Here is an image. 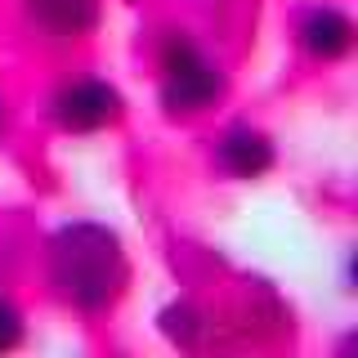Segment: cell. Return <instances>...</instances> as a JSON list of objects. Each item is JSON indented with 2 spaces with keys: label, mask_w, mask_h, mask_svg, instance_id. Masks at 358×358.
Segmentation results:
<instances>
[{
  "label": "cell",
  "mask_w": 358,
  "mask_h": 358,
  "mask_svg": "<svg viewBox=\"0 0 358 358\" xmlns=\"http://www.w3.org/2000/svg\"><path fill=\"white\" fill-rule=\"evenodd\" d=\"M350 36H354L350 18L336 14V9H322V14H313V18L305 22V45H309L313 54H322V59L345 54V50H350Z\"/></svg>",
  "instance_id": "5"
},
{
  "label": "cell",
  "mask_w": 358,
  "mask_h": 358,
  "mask_svg": "<svg viewBox=\"0 0 358 358\" xmlns=\"http://www.w3.org/2000/svg\"><path fill=\"white\" fill-rule=\"evenodd\" d=\"M117 112H121V99H117V90L103 85V81H81L59 99V121L67 130H99V126H108Z\"/></svg>",
  "instance_id": "3"
},
{
  "label": "cell",
  "mask_w": 358,
  "mask_h": 358,
  "mask_svg": "<svg viewBox=\"0 0 358 358\" xmlns=\"http://www.w3.org/2000/svg\"><path fill=\"white\" fill-rule=\"evenodd\" d=\"M215 94H220V72L206 59H197L193 45L175 41L166 50V108L193 112V108H206Z\"/></svg>",
  "instance_id": "2"
},
{
  "label": "cell",
  "mask_w": 358,
  "mask_h": 358,
  "mask_svg": "<svg viewBox=\"0 0 358 358\" xmlns=\"http://www.w3.org/2000/svg\"><path fill=\"white\" fill-rule=\"evenodd\" d=\"M18 336H22V327H18V313L9 309V305H0V350H14V345H18Z\"/></svg>",
  "instance_id": "6"
},
{
  "label": "cell",
  "mask_w": 358,
  "mask_h": 358,
  "mask_svg": "<svg viewBox=\"0 0 358 358\" xmlns=\"http://www.w3.org/2000/svg\"><path fill=\"white\" fill-rule=\"evenodd\" d=\"M54 282L81 309L108 305L121 291V282H126V264H121L117 238L108 229H99V224L63 229L59 242H54Z\"/></svg>",
  "instance_id": "1"
},
{
  "label": "cell",
  "mask_w": 358,
  "mask_h": 358,
  "mask_svg": "<svg viewBox=\"0 0 358 358\" xmlns=\"http://www.w3.org/2000/svg\"><path fill=\"white\" fill-rule=\"evenodd\" d=\"M224 166L238 175H264L268 166H273V143L264 139L260 130H233L229 139H224Z\"/></svg>",
  "instance_id": "4"
}]
</instances>
